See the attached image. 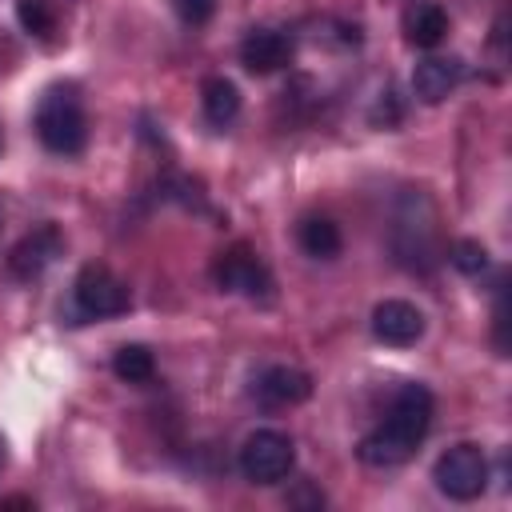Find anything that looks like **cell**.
I'll return each mask as SVG.
<instances>
[{
    "instance_id": "6da1fadb",
    "label": "cell",
    "mask_w": 512,
    "mask_h": 512,
    "mask_svg": "<svg viewBox=\"0 0 512 512\" xmlns=\"http://www.w3.org/2000/svg\"><path fill=\"white\" fill-rule=\"evenodd\" d=\"M428 428H432V392L424 384H400L392 404H388L384 424L372 428L356 444V456L368 468H396L420 448Z\"/></svg>"
},
{
    "instance_id": "7a4b0ae2",
    "label": "cell",
    "mask_w": 512,
    "mask_h": 512,
    "mask_svg": "<svg viewBox=\"0 0 512 512\" xmlns=\"http://www.w3.org/2000/svg\"><path fill=\"white\" fill-rule=\"evenodd\" d=\"M36 136L56 156H76L88 140L84 104L72 88H48L36 104Z\"/></svg>"
},
{
    "instance_id": "3957f363",
    "label": "cell",
    "mask_w": 512,
    "mask_h": 512,
    "mask_svg": "<svg viewBox=\"0 0 512 512\" xmlns=\"http://www.w3.org/2000/svg\"><path fill=\"white\" fill-rule=\"evenodd\" d=\"M432 480L448 500H476L488 488V460L476 444H452L436 456Z\"/></svg>"
},
{
    "instance_id": "277c9868",
    "label": "cell",
    "mask_w": 512,
    "mask_h": 512,
    "mask_svg": "<svg viewBox=\"0 0 512 512\" xmlns=\"http://www.w3.org/2000/svg\"><path fill=\"white\" fill-rule=\"evenodd\" d=\"M236 464H240L244 480H252V484H280L296 464V448H292V440L284 432L260 428L240 444Z\"/></svg>"
},
{
    "instance_id": "5b68a950",
    "label": "cell",
    "mask_w": 512,
    "mask_h": 512,
    "mask_svg": "<svg viewBox=\"0 0 512 512\" xmlns=\"http://www.w3.org/2000/svg\"><path fill=\"white\" fill-rule=\"evenodd\" d=\"M72 304L88 320H112V316L128 312L132 296H128V288L116 272H108L104 264H84L76 284H72Z\"/></svg>"
},
{
    "instance_id": "8992f818",
    "label": "cell",
    "mask_w": 512,
    "mask_h": 512,
    "mask_svg": "<svg viewBox=\"0 0 512 512\" xmlns=\"http://www.w3.org/2000/svg\"><path fill=\"white\" fill-rule=\"evenodd\" d=\"M212 280H216L224 292H244V296H268V288H272L268 268H264L260 256H252L248 248L220 252L216 264H212Z\"/></svg>"
},
{
    "instance_id": "52a82bcc",
    "label": "cell",
    "mask_w": 512,
    "mask_h": 512,
    "mask_svg": "<svg viewBox=\"0 0 512 512\" xmlns=\"http://www.w3.org/2000/svg\"><path fill=\"white\" fill-rule=\"evenodd\" d=\"M60 252H64L60 228H56V224H40V228H32L28 236L16 240V248L8 252V268H12L16 280H32V276H40Z\"/></svg>"
},
{
    "instance_id": "ba28073f",
    "label": "cell",
    "mask_w": 512,
    "mask_h": 512,
    "mask_svg": "<svg viewBox=\"0 0 512 512\" xmlns=\"http://www.w3.org/2000/svg\"><path fill=\"white\" fill-rule=\"evenodd\" d=\"M292 36L280 32V28H252L244 40H240V64L252 72V76H268V72H280L284 64H292Z\"/></svg>"
},
{
    "instance_id": "9c48e42d",
    "label": "cell",
    "mask_w": 512,
    "mask_h": 512,
    "mask_svg": "<svg viewBox=\"0 0 512 512\" xmlns=\"http://www.w3.org/2000/svg\"><path fill=\"white\" fill-rule=\"evenodd\" d=\"M372 336L392 348H408L424 336V312L408 300H380L372 308Z\"/></svg>"
},
{
    "instance_id": "30bf717a",
    "label": "cell",
    "mask_w": 512,
    "mask_h": 512,
    "mask_svg": "<svg viewBox=\"0 0 512 512\" xmlns=\"http://www.w3.org/2000/svg\"><path fill=\"white\" fill-rule=\"evenodd\" d=\"M252 396L264 408H292V404H300V400L312 396V380H308V372H300L292 364H272V368H264L256 376Z\"/></svg>"
},
{
    "instance_id": "8fae6325",
    "label": "cell",
    "mask_w": 512,
    "mask_h": 512,
    "mask_svg": "<svg viewBox=\"0 0 512 512\" xmlns=\"http://www.w3.org/2000/svg\"><path fill=\"white\" fill-rule=\"evenodd\" d=\"M464 76V64L456 56H428L416 64L412 72V92L424 100V104H440Z\"/></svg>"
},
{
    "instance_id": "7c38bea8",
    "label": "cell",
    "mask_w": 512,
    "mask_h": 512,
    "mask_svg": "<svg viewBox=\"0 0 512 512\" xmlns=\"http://www.w3.org/2000/svg\"><path fill=\"white\" fill-rule=\"evenodd\" d=\"M200 100H204L208 124H216V128H228L240 116V88L224 76H208L204 88H200Z\"/></svg>"
},
{
    "instance_id": "4fadbf2b",
    "label": "cell",
    "mask_w": 512,
    "mask_h": 512,
    "mask_svg": "<svg viewBox=\"0 0 512 512\" xmlns=\"http://www.w3.org/2000/svg\"><path fill=\"white\" fill-rule=\"evenodd\" d=\"M300 248L312 256V260H332L340 252V228L328 220V216H308L300 224Z\"/></svg>"
},
{
    "instance_id": "5bb4252c",
    "label": "cell",
    "mask_w": 512,
    "mask_h": 512,
    "mask_svg": "<svg viewBox=\"0 0 512 512\" xmlns=\"http://www.w3.org/2000/svg\"><path fill=\"white\" fill-rule=\"evenodd\" d=\"M444 36H448V12H444V8L420 4V8L408 16V40H412L416 48H436Z\"/></svg>"
},
{
    "instance_id": "9a60e30c",
    "label": "cell",
    "mask_w": 512,
    "mask_h": 512,
    "mask_svg": "<svg viewBox=\"0 0 512 512\" xmlns=\"http://www.w3.org/2000/svg\"><path fill=\"white\" fill-rule=\"evenodd\" d=\"M112 372H116V380H124V384H148V380L156 376V360H152V352H148L144 344H124V348H116V356H112Z\"/></svg>"
},
{
    "instance_id": "2e32d148",
    "label": "cell",
    "mask_w": 512,
    "mask_h": 512,
    "mask_svg": "<svg viewBox=\"0 0 512 512\" xmlns=\"http://www.w3.org/2000/svg\"><path fill=\"white\" fill-rule=\"evenodd\" d=\"M464 276H480L488 268V248L480 240H456L452 244V256H448Z\"/></svg>"
},
{
    "instance_id": "e0dca14e",
    "label": "cell",
    "mask_w": 512,
    "mask_h": 512,
    "mask_svg": "<svg viewBox=\"0 0 512 512\" xmlns=\"http://www.w3.org/2000/svg\"><path fill=\"white\" fill-rule=\"evenodd\" d=\"M20 24L28 28V32H36V36H48L52 32V12H48V4L44 0H20Z\"/></svg>"
},
{
    "instance_id": "ac0fdd59",
    "label": "cell",
    "mask_w": 512,
    "mask_h": 512,
    "mask_svg": "<svg viewBox=\"0 0 512 512\" xmlns=\"http://www.w3.org/2000/svg\"><path fill=\"white\" fill-rule=\"evenodd\" d=\"M172 8L184 24H208L216 12V0H172Z\"/></svg>"
},
{
    "instance_id": "d6986e66",
    "label": "cell",
    "mask_w": 512,
    "mask_h": 512,
    "mask_svg": "<svg viewBox=\"0 0 512 512\" xmlns=\"http://www.w3.org/2000/svg\"><path fill=\"white\" fill-rule=\"evenodd\" d=\"M8 464V444H4V436H0V468Z\"/></svg>"
}]
</instances>
